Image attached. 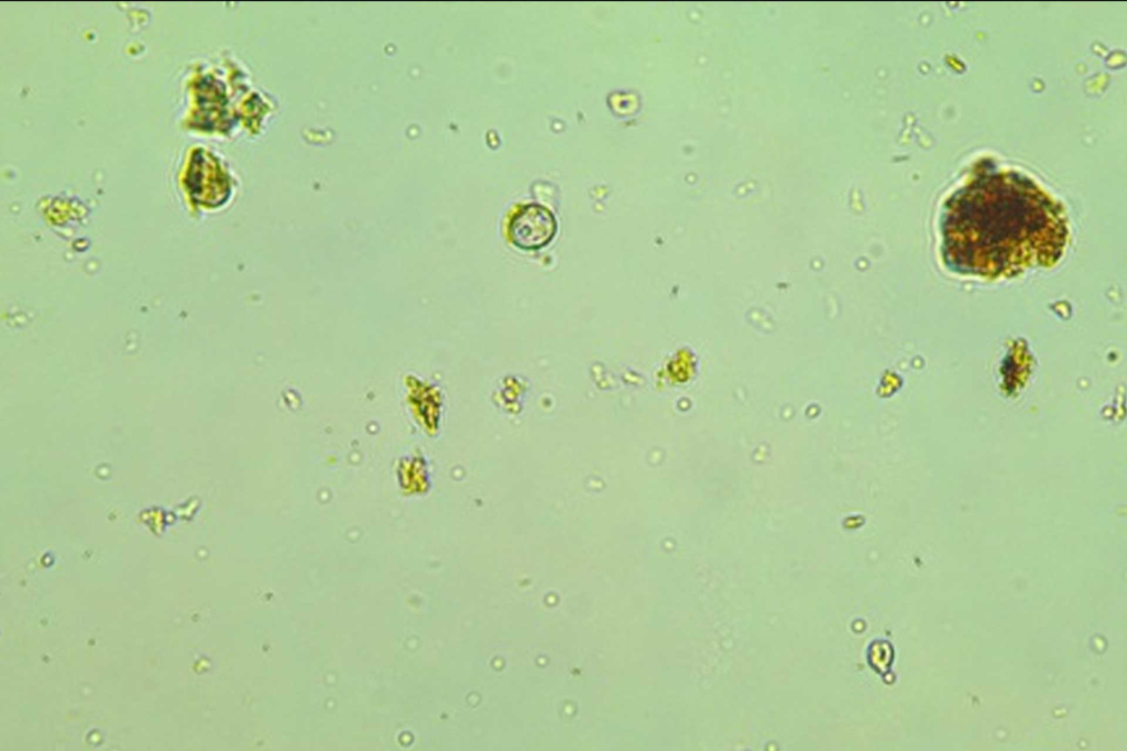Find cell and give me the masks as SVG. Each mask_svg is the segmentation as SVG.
<instances>
[{
	"label": "cell",
	"mask_w": 1127,
	"mask_h": 751,
	"mask_svg": "<svg viewBox=\"0 0 1127 751\" xmlns=\"http://www.w3.org/2000/svg\"><path fill=\"white\" fill-rule=\"evenodd\" d=\"M1068 236L1061 207L1016 172L973 178L948 200L942 218L948 265L983 277L1051 266L1061 258Z\"/></svg>",
	"instance_id": "cell-1"
},
{
	"label": "cell",
	"mask_w": 1127,
	"mask_h": 751,
	"mask_svg": "<svg viewBox=\"0 0 1127 751\" xmlns=\"http://www.w3.org/2000/svg\"><path fill=\"white\" fill-rule=\"evenodd\" d=\"M557 231L554 214L543 205L527 204L513 214L508 224L512 243L523 250L547 246Z\"/></svg>",
	"instance_id": "cell-2"
}]
</instances>
